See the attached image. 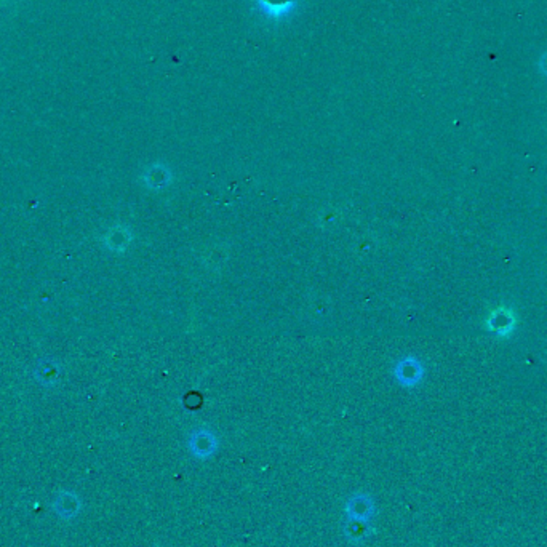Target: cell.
Instances as JSON below:
<instances>
[{
	"instance_id": "1",
	"label": "cell",
	"mask_w": 547,
	"mask_h": 547,
	"mask_svg": "<svg viewBox=\"0 0 547 547\" xmlns=\"http://www.w3.org/2000/svg\"><path fill=\"white\" fill-rule=\"evenodd\" d=\"M299 3H301V0H255L260 13L271 21H282L288 18L299 7Z\"/></svg>"
},
{
	"instance_id": "2",
	"label": "cell",
	"mask_w": 547,
	"mask_h": 547,
	"mask_svg": "<svg viewBox=\"0 0 547 547\" xmlns=\"http://www.w3.org/2000/svg\"><path fill=\"white\" fill-rule=\"evenodd\" d=\"M516 314L507 308H498L488 315L486 328L500 336H509L516 328Z\"/></svg>"
},
{
	"instance_id": "4",
	"label": "cell",
	"mask_w": 547,
	"mask_h": 547,
	"mask_svg": "<svg viewBox=\"0 0 547 547\" xmlns=\"http://www.w3.org/2000/svg\"><path fill=\"white\" fill-rule=\"evenodd\" d=\"M538 66H539V71L543 72L544 76L547 77V51L544 53L543 58H541V60H539V64H538Z\"/></svg>"
},
{
	"instance_id": "3",
	"label": "cell",
	"mask_w": 547,
	"mask_h": 547,
	"mask_svg": "<svg viewBox=\"0 0 547 547\" xmlns=\"http://www.w3.org/2000/svg\"><path fill=\"white\" fill-rule=\"evenodd\" d=\"M60 365L55 362H44L39 363V367L35 368V378L44 384H53L60 379Z\"/></svg>"
}]
</instances>
